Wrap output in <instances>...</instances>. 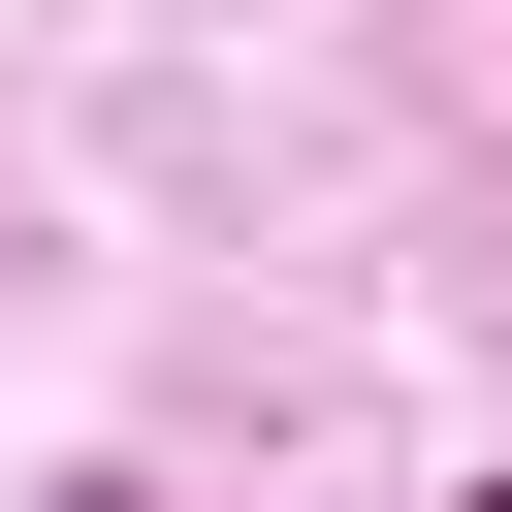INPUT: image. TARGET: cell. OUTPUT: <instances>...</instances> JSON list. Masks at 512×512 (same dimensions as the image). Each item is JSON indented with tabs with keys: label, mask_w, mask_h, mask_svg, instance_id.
Masks as SVG:
<instances>
[{
	"label": "cell",
	"mask_w": 512,
	"mask_h": 512,
	"mask_svg": "<svg viewBox=\"0 0 512 512\" xmlns=\"http://www.w3.org/2000/svg\"><path fill=\"white\" fill-rule=\"evenodd\" d=\"M32 512H160V480H32Z\"/></svg>",
	"instance_id": "6da1fadb"
},
{
	"label": "cell",
	"mask_w": 512,
	"mask_h": 512,
	"mask_svg": "<svg viewBox=\"0 0 512 512\" xmlns=\"http://www.w3.org/2000/svg\"><path fill=\"white\" fill-rule=\"evenodd\" d=\"M480 512H512V480H480Z\"/></svg>",
	"instance_id": "7a4b0ae2"
}]
</instances>
